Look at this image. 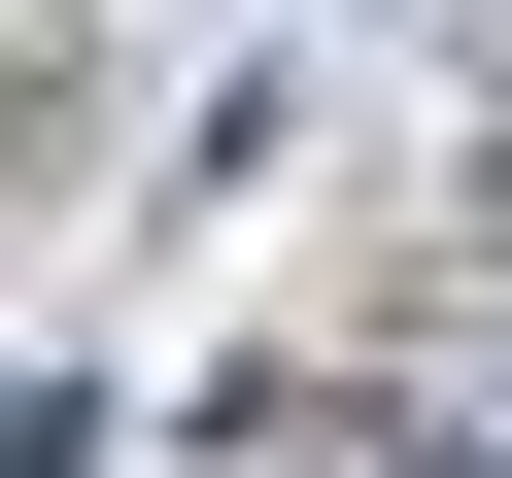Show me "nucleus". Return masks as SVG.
<instances>
[{"instance_id": "f257e3e1", "label": "nucleus", "mask_w": 512, "mask_h": 478, "mask_svg": "<svg viewBox=\"0 0 512 478\" xmlns=\"http://www.w3.org/2000/svg\"><path fill=\"white\" fill-rule=\"evenodd\" d=\"M0 478H103V410H69V376H0Z\"/></svg>"}]
</instances>
